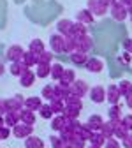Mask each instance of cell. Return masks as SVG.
Returning a JSON list of instances; mask_svg holds the SVG:
<instances>
[{
	"mask_svg": "<svg viewBox=\"0 0 132 148\" xmlns=\"http://www.w3.org/2000/svg\"><path fill=\"white\" fill-rule=\"evenodd\" d=\"M86 9L93 14V18H102L109 12V5L104 0H88L86 2Z\"/></svg>",
	"mask_w": 132,
	"mask_h": 148,
	"instance_id": "1",
	"label": "cell"
},
{
	"mask_svg": "<svg viewBox=\"0 0 132 148\" xmlns=\"http://www.w3.org/2000/svg\"><path fill=\"white\" fill-rule=\"evenodd\" d=\"M69 92H70V95L72 97H79V99H83L88 92H90V86L86 85V81H83V79H76L70 86H69Z\"/></svg>",
	"mask_w": 132,
	"mask_h": 148,
	"instance_id": "2",
	"label": "cell"
},
{
	"mask_svg": "<svg viewBox=\"0 0 132 148\" xmlns=\"http://www.w3.org/2000/svg\"><path fill=\"white\" fill-rule=\"evenodd\" d=\"M11 134L18 139H27L28 136H34V125H25V123H18L11 129Z\"/></svg>",
	"mask_w": 132,
	"mask_h": 148,
	"instance_id": "3",
	"label": "cell"
},
{
	"mask_svg": "<svg viewBox=\"0 0 132 148\" xmlns=\"http://www.w3.org/2000/svg\"><path fill=\"white\" fill-rule=\"evenodd\" d=\"M109 12L113 16V20H116V21H125L127 20V16H129V11H127V5L120 4V2H115L111 7H109Z\"/></svg>",
	"mask_w": 132,
	"mask_h": 148,
	"instance_id": "4",
	"label": "cell"
},
{
	"mask_svg": "<svg viewBox=\"0 0 132 148\" xmlns=\"http://www.w3.org/2000/svg\"><path fill=\"white\" fill-rule=\"evenodd\" d=\"M49 48L51 53H65V37L60 34H53L49 37Z\"/></svg>",
	"mask_w": 132,
	"mask_h": 148,
	"instance_id": "5",
	"label": "cell"
},
{
	"mask_svg": "<svg viewBox=\"0 0 132 148\" xmlns=\"http://www.w3.org/2000/svg\"><path fill=\"white\" fill-rule=\"evenodd\" d=\"M93 48V41L90 35H83V37H76V51L79 53H90Z\"/></svg>",
	"mask_w": 132,
	"mask_h": 148,
	"instance_id": "6",
	"label": "cell"
},
{
	"mask_svg": "<svg viewBox=\"0 0 132 148\" xmlns=\"http://www.w3.org/2000/svg\"><path fill=\"white\" fill-rule=\"evenodd\" d=\"M88 97H90V101H92V102H95V104L104 102V101H106V88H104V86H101V85L92 86V88H90V92H88Z\"/></svg>",
	"mask_w": 132,
	"mask_h": 148,
	"instance_id": "7",
	"label": "cell"
},
{
	"mask_svg": "<svg viewBox=\"0 0 132 148\" xmlns=\"http://www.w3.org/2000/svg\"><path fill=\"white\" fill-rule=\"evenodd\" d=\"M23 48L20 46V44H12V46H9L7 48V51H5V57H7V60L9 62H21V58H23Z\"/></svg>",
	"mask_w": 132,
	"mask_h": 148,
	"instance_id": "8",
	"label": "cell"
},
{
	"mask_svg": "<svg viewBox=\"0 0 132 148\" xmlns=\"http://www.w3.org/2000/svg\"><path fill=\"white\" fill-rule=\"evenodd\" d=\"M23 102H25V99H23V97L16 95V97L5 99V108H7V111H16V113H20V111L25 108V106H23Z\"/></svg>",
	"mask_w": 132,
	"mask_h": 148,
	"instance_id": "9",
	"label": "cell"
},
{
	"mask_svg": "<svg viewBox=\"0 0 132 148\" xmlns=\"http://www.w3.org/2000/svg\"><path fill=\"white\" fill-rule=\"evenodd\" d=\"M102 123H104V118H102L101 115H90L85 125L90 129L92 132H99V131H101V127H102Z\"/></svg>",
	"mask_w": 132,
	"mask_h": 148,
	"instance_id": "10",
	"label": "cell"
},
{
	"mask_svg": "<svg viewBox=\"0 0 132 148\" xmlns=\"http://www.w3.org/2000/svg\"><path fill=\"white\" fill-rule=\"evenodd\" d=\"M120 97H122V94H120V90H118L116 85H109L106 88V101L109 104H118Z\"/></svg>",
	"mask_w": 132,
	"mask_h": 148,
	"instance_id": "11",
	"label": "cell"
},
{
	"mask_svg": "<svg viewBox=\"0 0 132 148\" xmlns=\"http://www.w3.org/2000/svg\"><path fill=\"white\" fill-rule=\"evenodd\" d=\"M85 69L88 72H93V74H95V72H102L104 71V62L101 58H95V57L88 58V62L85 64Z\"/></svg>",
	"mask_w": 132,
	"mask_h": 148,
	"instance_id": "12",
	"label": "cell"
},
{
	"mask_svg": "<svg viewBox=\"0 0 132 148\" xmlns=\"http://www.w3.org/2000/svg\"><path fill=\"white\" fill-rule=\"evenodd\" d=\"M72 27H74V23H72L70 20H65V18L56 23V30H58V34L64 35V37L72 35Z\"/></svg>",
	"mask_w": 132,
	"mask_h": 148,
	"instance_id": "13",
	"label": "cell"
},
{
	"mask_svg": "<svg viewBox=\"0 0 132 148\" xmlns=\"http://www.w3.org/2000/svg\"><path fill=\"white\" fill-rule=\"evenodd\" d=\"M35 72L32 71V69H27L21 76H20V85L23 86V88H28V86H32L34 83H35Z\"/></svg>",
	"mask_w": 132,
	"mask_h": 148,
	"instance_id": "14",
	"label": "cell"
},
{
	"mask_svg": "<svg viewBox=\"0 0 132 148\" xmlns=\"http://www.w3.org/2000/svg\"><path fill=\"white\" fill-rule=\"evenodd\" d=\"M74 81H76V71L74 69H64V74H62L58 83L64 85V86H70Z\"/></svg>",
	"mask_w": 132,
	"mask_h": 148,
	"instance_id": "15",
	"label": "cell"
},
{
	"mask_svg": "<svg viewBox=\"0 0 132 148\" xmlns=\"http://www.w3.org/2000/svg\"><path fill=\"white\" fill-rule=\"evenodd\" d=\"M65 123H67V118H65L64 115H55V116L51 118V129H53L55 132H58V134L64 131Z\"/></svg>",
	"mask_w": 132,
	"mask_h": 148,
	"instance_id": "16",
	"label": "cell"
},
{
	"mask_svg": "<svg viewBox=\"0 0 132 148\" xmlns=\"http://www.w3.org/2000/svg\"><path fill=\"white\" fill-rule=\"evenodd\" d=\"M23 106H25V109H30V111H39L41 109V106H42V101H41V97H28V99H25V102H23Z\"/></svg>",
	"mask_w": 132,
	"mask_h": 148,
	"instance_id": "17",
	"label": "cell"
},
{
	"mask_svg": "<svg viewBox=\"0 0 132 148\" xmlns=\"http://www.w3.org/2000/svg\"><path fill=\"white\" fill-rule=\"evenodd\" d=\"M20 123H25V125H34L35 123V113L30 109H21L20 111Z\"/></svg>",
	"mask_w": 132,
	"mask_h": 148,
	"instance_id": "18",
	"label": "cell"
},
{
	"mask_svg": "<svg viewBox=\"0 0 132 148\" xmlns=\"http://www.w3.org/2000/svg\"><path fill=\"white\" fill-rule=\"evenodd\" d=\"M76 21L78 23H83V25H90V23H93V14L88 9H81L76 14Z\"/></svg>",
	"mask_w": 132,
	"mask_h": 148,
	"instance_id": "19",
	"label": "cell"
},
{
	"mask_svg": "<svg viewBox=\"0 0 132 148\" xmlns=\"http://www.w3.org/2000/svg\"><path fill=\"white\" fill-rule=\"evenodd\" d=\"M69 95H70L69 86H64V85H60V83L55 85V97H56V99H60V101L65 102V101L69 99Z\"/></svg>",
	"mask_w": 132,
	"mask_h": 148,
	"instance_id": "20",
	"label": "cell"
},
{
	"mask_svg": "<svg viewBox=\"0 0 132 148\" xmlns=\"http://www.w3.org/2000/svg\"><path fill=\"white\" fill-rule=\"evenodd\" d=\"M4 122L9 129H12L14 125L20 123V113H16V111H7V113L4 115Z\"/></svg>",
	"mask_w": 132,
	"mask_h": 148,
	"instance_id": "21",
	"label": "cell"
},
{
	"mask_svg": "<svg viewBox=\"0 0 132 148\" xmlns=\"http://www.w3.org/2000/svg\"><path fill=\"white\" fill-rule=\"evenodd\" d=\"M64 64H51V71H49V76H51V79H55L56 83L60 81V78H62V74H64Z\"/></svg>",
	"mask_w": 132,
	"mask_h": 148,
	"instance_id": "22",
	"label": "cell"
},
{
	"mask_svg": "<svg viewBox=\"0 0 132 148\" xmlns=\"http://www.w3.org/2000/svg\"><path fill=\"white\" fill-rule=\"evenodd\" d=\"M28 51H32L35 55H41L42 51H46V46H44L42 39H32L30 41V46H28Z\"/></svg>",
	"mask_w": 132,
	"mask_h": 148,
	"instance_id": "23",
	"label": "cell"
},
{
	"mask_svg": "<svg viewBox=\"0 0 132 148\" xmlns=\"http://www.w3.org/2000/svg\"><path fill=\"white\" fill-rule=\"evenodd\" d=\"M21 62L30 69L32 65H37V64H39V58H37V55H35V53H32V51H25V53H23Z\"/></svg>",
	"mask_w": 132,
	"mask_h": 148,
	"instance_id": "24",
	"label": "cell"
},
{
	"mask_svg": "<svg viewBox=\"0 0 132 148\" xmlns=\"http://www.w3.org/2000/svg\"><path fill=\"white\" fill-rule=\"evenodd\" d=\"M49 106L53 109V115H64V109H65V102L60 101V99H51L49 101Z\"/></svg>",
	"mask_w": 132,
	"mask_h": 148,
	"instance_id": "25",
	"label": "cell"
},
{
	"mask_svg": "<svg viewBox=\"0 0 132 148\" xmlns=\"http://www.w3.org/2000/svg\"><path fill=\"white\" fill-rule=\"evenodd\" d=\"M25 148H44V141L37 136H28L25 139Z\"/></svg>",
	"mask_w": 132,
	"mask_h": 148,
	"instance_id": "26",
	"label": "cell"
},
{
	"mask_svg": "<svg viewBox=\"0 0 132 148\" xmlns=\"http://www.w3.org/2000/svg\"><path fill=\"white\" fill-rule=\"evenodd\" d=\"M70 62L76 64V65H85L88 62V55L86 53H79V51H74V53H70Z\"/></svg>",
	"mask_w": 132,
	"mask_h": 148,
	"instance_id": "27",
	"label": "cell"
},
{
	"mask_svg": "<svg viewBox=\"0 0 132 148\" xmlns=\"http://www.w3.org/2000/svg\"><path fill=\"white\" fill-rule=\"evenodd\" d=\"M37 69H35V76L37 78H48L49 76V71H51V64H37L35 65Z\"/></svg>",
	"mask_w": 132,
	"mask_h": 148,
	"instance_id": "28",
	"label": "cell"
},
{
	"mask_svg": "<svg viewBox=\"0 0 132 148\" xmlns=\"http://www.w3.org/2000/svg\"><path fill=\"white\" fill-rule=\"evenodd\" d=\"M27 69H28V67H27L23 62H11V67H9V71H11L12 76H21Z\"/></svg>",
	"mask_w": 132,
	"mask_h": 148,
	"instance_id": "29",
	"label": "cell"
},
{
	"mask_svg": "<svg viewBox=\"0 0 132 148\" xmlns=\"http://www.w3.org/2000/svg\"><path fill=\"white\" fill-rule=\"evenodd\" d=\"M65 106H67V108H72V109H78V111H81V109H83V99L69 95V99L65 101Z\"/></svg>",
	"mask_w": 132,
	"mask_h": 148,
	"instance_id": "30",
	"label": "cell"
},
{
	"mask_svg": "<svg viewBox=\"0 0 132 148\" xmlns=\"http://www.w3.org/2000/svg\"><path fill=\"white\" fill-rule=\"evenodd\" d=\"M116 86H118L120 94H122L123 97H127V95L130 94V92H132V81H130V79H122Z\"/></svg>",
	"mask_w": 132,
	"mask_h": 148,
	"instance_id": "31",
	"label": "cell"
},
{
	"mask_svg": "<svg viewBox=\"0 0 132 148\" xmlns=\"http://www.w3.org/2000/svg\"><path fill=\"white\" fill-rule=\"evenodd\" d=\"M72 35L74 37H83V35H88V28H86V25H83V23H74V27H72Z\"/></svg>",
	"mask_w": 132,
	"mask_h": 148,
	"instance_id": "32",
	"label": "cell"
},
{
	"mask_svg": "<svg viewBox=\"0 0 132 148\" xmlns=\"http://www.w3.org/2000/svg\"><path fill=\"white\" fill-rule=\"evenodd\" d=\"M107 116H109V120H113V118H122L123 115H122V106L120 104H111V108L107 109Z\"/></svg>",
	"mask_w": 132,
	"mask_h": 148,
	"instance_id": "33",
	"label": "cell"
},
{
	"mask_svg": "<svg viewBox=\"0 0 132 148\" xmlns=\"http://www.w3.org/2000/svg\"><path fill=\"white\" fill-rule=\"evenodd\" d=\"M42 99H46V101H51V99H55V85L53 83H49V85H46L44 88H42Z\"/></svg>",
	"mask_w": 132,
	"mask_h": 148,
	"instance_id": "34",
	"label": "cell"
},
{
	"mask_svg": "<svg viewBox=\"0 0 132 148\" xmlns=\"http://www.w3.org/2000/svg\"><path fill=\"white\" fill-rule=\"evenodd\" d=\"M76 51V37L67 35L65 37V53H74Z\"/></svg>",
	"mask_w": 132,
	"mask_h": 148,
	"instance_id": "35",
	"label": "cell"
},
{
	"mask_svg": "<svg viewBox=\"0 0 132 148\" xmlns=\"http://www.w3.org/2000/svg\"><path fill=\"white\" fill-rule=\"evenodd\" d=\"M39 115H41L42 118H46V120H51V118L55 116V115H53V109H51V106H49V102L41 106V109H39Z\"/></svg>",
	"mask_w": 132,
	"mask_h": 148,
	"instance_id": "36",
	"label": "cell"
},
{
	"mask_svg": "<svg viewBox=\"0 0 132 148\" xmlns=\"http://www.w3.org/2000/svg\"><path fill=\"white\" fill-rule=\"evenodd\" d=\"M106 139H111V138H115V136H113V125L109 123V122H104L102 123V127H101V131H99Z\"/></svg>",
	"mask_w": 132,
	"mask_h": 148,
	"instance_id": "37",
	"label": "cell"
},
{
	"mask_svg": "<svg viewBox=\"0 0 132 148\" xmlns=\"http://www.w3.org/2000/svg\"><path fill=\"white\" fill-rule=\"evenodd\" d=\"M88 143H90V145H97V146H104V143H106V138H104L101 132H93Z\"/></svg>",
	"mask_w": 132,
	"mask_h": 148,
	"instance_id": "38",
	"label": "cell"
},
{
	"mask_svg": "<svg viewBox=\"0 0 132 148\" xmlns=\"http://www.w3.org/2000/svg\"><path fill=\"white\" fill-rule=\"evenodd\" d=\"M79 113H81V111L72 109V108H67V106H65V109H64V116H65L67 120H78Z\"/></svg>",
	"mask_w": 132,
	"mask_h": 148,
	"instance_id": "39",
	"label": "cell"
},
{
	"mask_svg": "<svg viewBox=\"0 0 132 148\" xmlns=\"http://www.w3.org/2000/svg\"><path fill=\"white\" fill-rule=\"evenodd\" d=\"M39 58V64H51L53 62V53L51 51H42L41 55H37Z\"/></svg>",
	"mask_w": 132,
	"mask_h": 148,
	"instance_id": "40",
	"label": "cell"
},
{
	"mask_svg": "<svg viewBox=\"0 0 132 148\" xmlns=\"http://www.w3.org/2000/svg\"><path fill=\"white\" fill-rule=\"evenodd\" d=\"M49 143H51L53 148H64V141H62L60 136H51L49 138Z\"/></svg>",
	"mask_w": 132,
	"mask_h": 148,
	"instance_id": "41",
	"label": "cell"
},
{
	"mask_svg": "<svg viewBox=\"0 0 132 148\" xmlns=\"http://www.w3.org/2000/svg\"><path fill=\"white\" fill-rule=\"evenodd\" d=\"M122 145H120V141L118 139H115V138H111V139H106V143H104V146L102 148H120Z\"/></svg>",
	"mask_w": 132,
	"mask_h": 148,
	"instance_id": "42",
	"label": "cell"
},
{
	"mask_svg": "<svg viewBox=\"0 0 132 148\" xmlns=\"http://www.w3.org/2000/svg\"><path fill=\"white\" fill-rule=\"evenodd\" d=\"M92 134H93V132L90 131V129H88L86 125H83V127H81V131H79V136H81V138H83L85 141H90V138H92Z\"/></svg>",
	"mask_w": 132,
	"mask_h": 148,
	"instance_id": "43",
	"label": "cell"
},
{
	"mask_svg": "<svg viewBox=\"0 0 132 148\" xmlns=\"http://www.w3.org/2000/svg\"><path fill=\"white\" fill-rule=\"evenodd\" d=\"M9 136H12V134H11V129H9L7 125H2V127H0V141L7 139Z\"/></svg>",
	"mask_w": 132,
	"mask_h": 148,
	"instance_id": "44",
	"label": "cell"
},
{
	"mask_svg": "<svg viewBox=\"0 0 132 148\" xmlns=\"http://www.w3.org/2000/svg\"><path fill=\"white\" fill-rule=\"evenodd\" d=\"M122 122H123V125L129 129V131L132 132V113H130V115H123V116H122Z\"/></svg>",
	"mask_w": 132,
	"mask_h": 148,
	"instance_id": "45",
	"label": "cell"
},
{
	"mask_svg": "<svg viewBox=\"0 0 132 148\" xmlns=\"http://www.w3.org/2000/svg\"><path fill=\"white\" fill-rule=\"evenodd\" d=\"M122 145H123L125 148H132V132H129V136H127L125 139H122Z\"/></svg>",
	"mask_w": 132,
	"mask_h": 148,
	"instance_id": "46",
	"label": "cell"
},
{
	"mask_svg": "<svg viewBox=\"0 0 132 148\" xmlns=\"http://www.w3.org/2000/svg\"><path fill=\"white\" fill-rule=\"evenodd\" d=\"M123 48H125L127 53L132 55V39H125V41H123Z\"/></svg>",
	"mask_w": 132,
	"mask_h": 148,
	"instance_id": "47",
	"label": "cell"
},
{
	"mask_svg": "<svg viewBox=\"0 0 132 148\" xmlns=\"http://www.w3.org/2000/svg\"><path fill=\"white\" fill-rule=\"evenodd\" d=\"M7 108H5V99H0V115H5Z\"/></svg>",
	"mask_w": 132,
	"mask_h": 148,
	"instance_id": "48",
	"label": "cell"
},
{
	"mask_svg": "<svg viewBox=\"0 0 132 148\" xmlns=\"http://www.w3.org/2000/svg\"><path fill=\"white\" fill-rule=\"evenodd\" d=\"M125 101H127V108H130V109H132V92L125 97Z\"/></svg>",
	"mask_w": 132,
	"mask_h": 148,
	"instance_id": "49",
	"label": "cell"
},
{
	"mask_svg": "<svg viewBox=\"0 0 132 148\" xmlns=\"http://www.w3.org/2000/svg\"><path fill=\"white\" fill-rule=\"evenodd\" d=\"M122 60H123V62H127V64H129V62H130V53H127V51H125V53H123V55H122Z\"/></svg>",
	"mask_w": 132,
	"mask_h": 148,
	"instance_id": "50",
	"label": "cell"
},
{
	"mask_svg": "<svg viewBox=\"0 0 132 148\" xmlns=\"http://www.w3.org/2000/svg\"><path fill=\"white\" fill-rule=\"evenodd\" d=\"M104 2H106V4H107L109 7H111V5H113V4H115V2H118V0H104Z\"/></svg>",
	"mask_w": 132,
	"mask_h": 148,
	"instance_id": "51",
	"label": "cell"
},
{
	"mask_svg": "<svg viewBox=\"0 0 132 148\" xmlns=\"http://www.w3.org/2000/svg\"><path fill=\"white\" fill-rule=\"evenodd\" d=\"M118 2H120V4H123V5H129L132 0H118Z\"/></svg>",
	"mask_w": 132,
	"mask_h": 148,
	"instance_id": "52",
	"label": "cell"
},
{
	"mask_svg": "<svg viewBox=\"0 0 132 148\" xmlns=\"http://www.w3.org/2000/svg\"><path fill=\"white\" fill-rule=\"evenodd\" d=\"M127 11H129V16H132V2L127 5Z\"/></svg>",
	"mask_w": 132,
	"mask_h": 148,
	"instance_id": "53",
	"label": "cell"
},
{
	"mask_svg": "<svg viewBox=\"0 0 132 148\" xmlns=\"http://www.w3.org/2000/svg\"><path fill=\"white\" fill-rule=\"evenodd\" d=\"M2 125H5V122H4V115H0V127Z\"/></svg>",
	"mask_w": 132,
	"mask_h": 148,
	"instance_id": "54",
	"label": "cell"
},
{
	"mask_svg": "<svg viewBox=\"0 0 132 148\" xmlns=\"http://www.w3.org/2000/svg\"><path fill=\"white\" fill-rule=\"evenodd\" d=\"M2 74H4V64L0 62V76H2Z\"/></svg>",
	"mask_w": 132,
	"mask_h": 148,
	"instance_id": "55",
	"label": "cell"
},
{
	"mask_svg": "<svg viewBox=\"0 0 132 148\" xmlns=\"http://www.w3.org/2000/svg\"><path fill=\"white\" fill-rule=\"evenodd\" d=\"M86 148H102V146H97V145H88Z\"/></svg>",
	"mask_w": 132,
	"mask_h": 148,
	"instance_id": "56",
	"label": "cell"
},
{
	"mask_svg": "<svg viewBox=\"0 0 132 148\" xmlns=\"http://www.w3.org/2000/svg\"><path fill=\"white\" fill-rule=\"evenodd\" d=\"M130 23H132V16H130Z\"/></svg>",
	"mask_w": 132,
	"mask_h": 148,
	"instance_id": "57",
	"label": "cell"
}]
</instances>
